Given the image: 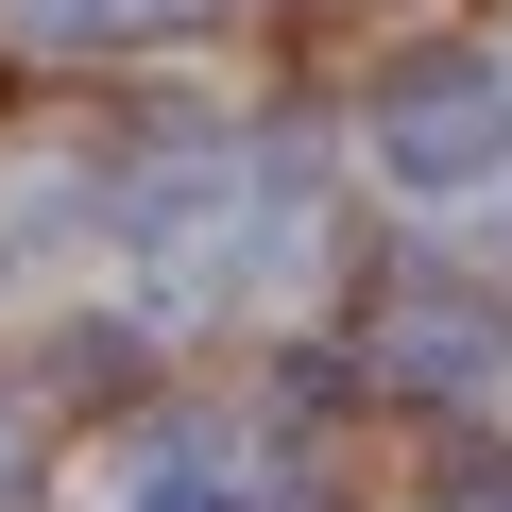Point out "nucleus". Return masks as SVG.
Segmentation results:
<instances>
[{"label": "nucleus", "mask_w": 512, "mask_h": 512, "mask_svg": "<svg viewBox=\"0 0 512 512\" xmlns=\"http://www.w3.org/2000/svg\"><path fill=\"white\" fill-rule=\"evenodd\" d=\"M376 137H393V171H410V188H478V171L512 154V103H495V69H410Z\"/></svg>", "instance_id": "f257e3e1"}]
</instances>
